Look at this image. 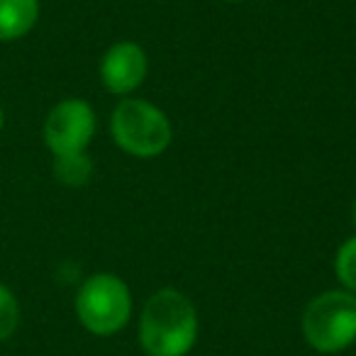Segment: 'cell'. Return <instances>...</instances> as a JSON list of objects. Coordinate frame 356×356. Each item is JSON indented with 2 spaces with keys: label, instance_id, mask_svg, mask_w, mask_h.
I'll use <instances>...</instances> for the list:
<instances>
[{
  "label": "cell",
  "instance_id": "obj_1",
  "mask_svg": "<svg viewBox=\"0 0 356 356\" xmlns=\"http://www.w3.org/2000/svg\"><path fill=\"white\" fill-rule=\"evenodd\" d=\"M198 312L188 296L161 288L139 317V344L149 356H186L198 341Z\"/></svg>",
  "mask_w": 356,
  "mask_h": 356
},
{
  "label": "cell",
  "instance_id": "obj_2",
  "mask_svg": "<svg viewBox=\"0 0 356 356\" xmlns=\"http://www.w3.org/2000/svg\"><path fill=\"white\" fill-rule=\"evenodd\" d=\"M110 132L122 152L139 159L159 156L168 149L173 129L166 113L142 98H124L110 118Z\"/></svg>",
  "mask_w": 356,
  "mask_h": 356
},
{
  "label": "cell",
  "instance_id": "obj_3",
  "mask_svg": "<svg viewBox=\"0 0 356 356\" xmlns=\"http://www.w3.org/2000/svg\"><path fill=\"white\" fill-rule=\"evenodd\" d=\"M302 337L320 354H337L356 341V296L327 291L312 298L302 312Z\"/></svg>",
  "mask_w": 356,
  "mask_h": 356
},
{
  "label": "cell",
  "instance_id": "obj_4",
  "mask_svg": "<svg viewBox=\"0 0 356 356\" xmlns=\"http://www.w3.org/2000/svg\"><path fill=\"white\" fill-rule=\"evenodd\" d=\"M132 315L129 286L115 273H93L76 293V317L95 337L118 334Z\"/></svg>",
  "mask_w": 356,
  "mask_h": 356
},
{
  "label": "cell",
  "instance_id": "obj_5",
  "mask_svg": "<svg viewBox=\"0 0 356 356\" xmlns=\"http://www.w3.org/2000/svg\"><path fill=\"white\" fill-rule=\"evenodd\" d=\"M95 134V113L86 100L66 98L44 120V144L54 156L86 152Z\"/></svg>",
  "mask_w": 356,
  "mask_h": 356
},
{
  "label": "cell",
  "instance_id": "obj_6",
  "mask_svg": "<svg viewBox=\"0 0 356 356\" xmlns=\"http://www.w3.org/2000/svg\"><path fill=\"white\" fill-rule=\"evenodd\" d=\"M147 51L137 42H115L100 59V81L115 95L137 90L147 79Z\"/></svg>",
  "mask_w": 356,
  "mask_h": 356
},
{
  "label": "cell",
  "instance_id": "obj_7",
  "mask_svg": "<svg viewBox=\"0 0 356 356\" xmlns=\"http://www.w3.org/2000/svg\"><path fill=\"white\" fill-rule=\"evenodd\" d=\"M40 20V0H0V42L30 35Z\"/></svg>",
  "mask_w": 356,
  "mask_h": 356
},
{
  "label": "cell",
  "instance_id": "obj_8",
  "mask_svg": "<svg viewBox=\"0 0 356 356\" xmlns=\"http://www.w3.org/2000/svg\"><path fill=\"white\" fill-rule=\"evenodd\" d=\"M54 176L59 184L71 186V188H81L93 176V161H90L86 152L61 154V156H54Z\"/></svg>",
  "mask_w": 356,
  "mask_h": 356
},
{
  "label": "cell",
  "instance_id": "obj_9",
  "mask_svg": "<svg viewBox=\"0 0 356 356\" xmlns=\"http://www.w3.org/2000/svg\"><path fill=\"white\" fill-rule=\"evenodd\" d=\"M334 273H337V281L344 286V291L356 296V237H349L337 249Z\"/></svg>",
  "mask_w": 356,
  "mask_h": 356
},
{
  "label": "cell",
  "instance_id": "obj_10",
  "mask_svg": "<svg viewBox=\"0 0 356 356\" xmlns=\"http://www.w3.org/2000/svg\"><path fill=\"white\" fill-rule=\"evenodd\" d=\"M20 327V302L15 293L0 283V341H8Z\"/></svg>",
  "mask_w": 356,
  "mask_h": 356
},
{
  "label": "cell",
  "instance_id": "obj_11",
  "mask_svg": "<svg viewBox=\"0 0 356 356\" xmlns=\"http://www.w3.org/2000/svg\"><path fill=\"white\" fill-rule=\"evenodd\" d=\"M3 124H6V113H3V108H0V129H3Z\"/></svg>",
  "mask_w": 356,
  "mask_h": 356
},
{
  "label": "cell",
  "instance_id": "obj_12",
  "mask_svg": "<svg viewBox=\"0 0 356 356\" xmlns=\"http://www.w3.org/2000/svg\"><path fill=\"white\" fill-rule=\"evenodd\" d=\"M225 3H242V0H225Z\"/></svg>",
  "mask_w": 356,
  "mask_h": 356
},
{
  "label": "cell",
  "instance_id": "obj_13",
  "mask_svg": "<svg viewBox=\"0 0 356 356\" xmlns=\"http://www.w3.org/2000/svg\"><path fill=\"white\" fill-rule=\"evenodd\" d=\"M354 222H356V203H354Z\"/></svg>",
  "mask_w": 356,
  "mask_h": 356
}]
</instances>
